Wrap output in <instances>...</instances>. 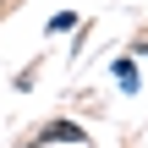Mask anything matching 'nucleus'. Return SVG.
<instances>
[{"label":"nucleus","mask_w":148,"mask_h":148,"mask_svg":"<svg viewBox=\"0 0 148 148\" xmlns=\"http://www.w3.org/2000/svg\"><path fill=\"white\" fill-rule=\"evenodd\" d=\"M44 137H49V143H82V132H77V126H66V121H60V126H49Z\"/></svg>","instance_id":"nucleus-1"}]
</instances>
